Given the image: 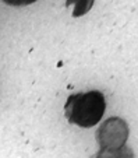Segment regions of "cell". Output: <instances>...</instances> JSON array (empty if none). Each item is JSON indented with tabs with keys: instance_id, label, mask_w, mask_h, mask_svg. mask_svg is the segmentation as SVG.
I'll return each instance as SVG.
<instances>
[{
	"instance_id": "obj_1",
	"label": "cell",
	"mask_w": 138,
	"mask_h": 158,
	"mask_svg": "<svg viewBox=\"0 0 138 158\" xmlns=\"http://www.w3.org/2000/svg\"><path fill=\"white\" fill-rule=\"evenodd\" d=\"M106 101L101 91L73 94L64 105V115L70 123L80 127H92L99 123L105 114Z\"/></svg>"
},
{
	"instance_id": "obj_2",
	"label": "cell",
	"mask_w": 138,
	"mask_h": 158,
	"mask_svg": "<svg viewBox=\"0 0 138 158\" xmlns=\"http://www.w3.org/2000/svg\"><path fill=\"white\" fill-rule=\"evenodd\" d=\"M128 126L126 120L121 118H110L102 123L98 133H96V140L99 143L101 148H120L126 146V141L128 139Z\"/></svg>"
},
{
	"instance_id": "obj_3",
	"label": "cell",
	"mask_w": 138,
	"mask_h": 158,
	"mask_svg": "<svg viewBox=\"0 0 138 158\" xmlns=\"http://www.w3.org/2000/svg\"><path fill=\"white\" fill-rule=\"evenodd\" d=\"M93 158H134L131 148H128L127 146H123L120 148H101L99 151L93 155Z\"/></svg>"
},
{
	"instance_id": "obj_4",
	"label": "cell",
	"mask_w": 138,
	"mask_h": 158,
	"mask_svg": "<svg viewBox=\"0 0 138 158\" xmlns=\"http://www.w3.org/2000/svg\"><path fill=\"white\" fill-rule=\"evenodd\" d=\"M95 0H66V6L74 4V11H73V17H82L85 15L93 6Z\"/></svg>"
},
{
	"instance_id": "obj_5",
	"label": "cell",
	"mask_w": 138,
	"mask_h": 158,
	"mask_svg": "<svg viewBox=\"0 0 138 158\" xmlns=\"http://www.w3.org/2000/svg\"><path fill=\"white\" fill-rule=\"evenodd\" d=\"M3 3L9 4V6H14V7H22V6H28V4L35 3L36 0H0Z\"/></svg>"
}]
</instances>
